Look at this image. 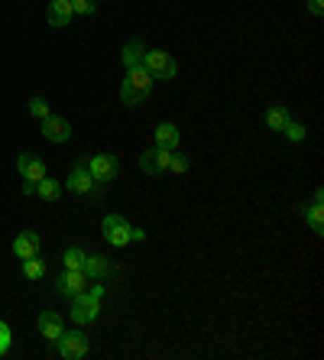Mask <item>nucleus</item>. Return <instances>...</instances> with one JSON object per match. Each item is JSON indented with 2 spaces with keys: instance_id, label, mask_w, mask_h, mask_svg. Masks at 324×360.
I'll use <instances>...</instances> for the list:
<instances>
[{
  "instance_id": "6",
  "label": "nucleus",
  "mask_w": 324,
  "mask_h": 360,
  "mask_svg": "<svg viewBox=\"0 0 324 360\" xmlns=\"http://www.w3.org/2000/svg\"><path fill=\"white\" fill-rule=\"evenodd\" d=\"M101 234L110 247H127L130 243V224H127L120 214H108V218L101 221Z\"/></svg>"
},
{
  "instance_id": "28",
  "label": "nucleus",
  "mask_w": 324,
  "mask_h": 360,
  "mask_svg": "<svg viewBox=\"0 0 324 360\" xmlns=\"http://www.w3.org/2000/svg\"><path fill=\"white\" fill-rule=\"evenodd\" d=\"M146 240V231L143 227H130V243H143Z\"/></svg>"
},
{
  "instance_id": "30",
  "label": "nucleus",
  "mask_w": 324,
  "mask_h": 360,
  "mask_svg": "<svg viewBox=\"0 0 324 360\" xmlns=\"http://www.w3.org/2000/svg\"><path fill=\"white\" fill-rule=\"evenodd\" d=\"M23 195H36V182H23Z\"/></svg>"
},
{
  "instance_id": "1",
  "label": "nucleus",
  "mask_w": 324,
  "mask_h": 360,
  "mask_svg": "<svg viewBox=\"0 0 324 360\" xmlns=\"http://www.w3.org/2000/svg\"><path fill=\"white\" fill-rule=\"evenodd\" d=\"M153 91V75L146 72V68H130L124 78V84H120V98H124V104H130V108H136V104H143V101L150 98Z\"/></svg>"
},
{
  "instance_id": "24",
  "label": "nucleus",
  "mask_w": 324,
  "mask_h": 360,
  "mask_svg": "<svg viewBox=\"0 0 324 360\" xmlns=\"http://www.w3.org/2000/svg\"><path fill=\"white\" fill-rule=\"evenodd\" d=\"M188 166H191L188 156H185V153H179V150H172V156H169V172L182 176V172H188Z\"/></svg>"
},
{
  "instance_id": "4",
  "label": "nucleus",
  "mask_w": 324,
  "mask_h": 360,
  "mask_svg": "<svg viewBox=\"0 0 324 360\" xmlns=\"http://www.w3.org/2000/svg\"><path fill=\"white\" fill-rule=\"evenodd\" d=\"M88 172H91L94 182H114L117 172H120V162H117L114 153H98V156H91L88 160Z\"/></svg>"
},
{
  "instance_id": "3",
  "label": "nucleus",
  "mask_w": 324,
  "mask_h": 360,
  "mask_svg": "<svg viewBox=\"0 0 324 360\" xmlns=\"http://www.w3.org/2000/svg\"><path fill=\"white\" fill-rule=\"evenodd\" d=\"M58 354L65 360H82L84 354H88V347H91V341H88V335L84 331H62V338H58Z\"/></svg>"
},
{
  "instance_id": "10",
  "label": "nucleus",
  "mask_w": 324,
  "mask_h": 360,
  "mask_svg": "<svg viewBox=\"0 0 324 360\" xmlns=\"http://www.w3.org/2000/svg\"><path fill=\"white\" fill-rule=\"evenodd\" d=\"M42 136L49 143H65V140H72V124H68L65 117L49 114V117L42 120Z\"/></svg>"
},
{
  "instance_id": "12",
  "label": "nucleus",
  "mask_w": 324,
  "mask_h": 360,
  "mask_svg": "<svg viewBox=\"0 0 324 360\" xmlns=\"http://www.w3.org/2000/svg\"><path fill=\"white\" fill-rule=\"evenodd\" d=\"M17 169H20V176H23L26 182H39V179H46V162H42L36 153H20Z\"/></svg>"
},
{
  "instance_id": "15",
  "label": "nucleus",
  "mask_w": 324,
  "mask_h": 360,
  "mask_svg": "<svg viewBox=\"0 0 324 360\" xmlns=\"http://www.w3.org/2000/svg\"><path fill=\"white\" fill-rule=\"evenodd\" d=\"M75 17V10H72V0H52L49 4V26H68Z\"/></svg>"
},
{
  "instance_id": "16",
  "label": "nucleus",
  "mask_w": 324,
  "mask_h": 360,
  "mask_svg": "<svg viewBox=\"0 0 324 360\" xmlns=\"http://www.w3.org/2000/svg\"><path fill=\"white\" fill-rule=\"evenodd\" d=\"M143 56H146V46H143L140 39H130L124 46V52H120V62H124V68L130 72V68H140L143 65Z\"/></svg>"
},
{
  "instance_id": "13",
  "label": "nucleus",
  "mask_w": 324,
  "mask_h": 360,
  "mask_svg": "<svg viewBox=\"0 0 324 360\" xmlns=\"http://www.w3.org/2000/svg\"><path fill=\"white\" fill-rule=\"evenodd\" d=\"M39 247H42V237L36 231H20L17 240H13V253L20 260H30V257H39Z\"/></svg>"
},
{
  "instance_id": "17",
  "label": "nucleus",
  "mask_w": 324,
  "mask_h": 360,
  "mask_svg": "<svg viewBox=\"0 0 324 360\" xmlns=\"http://www.w3.org/2000/svg\"><path fill=\"white\" fill-rule=\"evenodd\" d=\"M156 146H162V150H179V127L159 124L156 127Z\"/></svg>"
},
{
  "instance_id": "27",
  "label": "nucleus",
  "mask_w": 324,
  "mask_h": 360,
  "mask_svg": "<svg viewBox=\"0 0 324 360\" xmlns=\"http://www.w3.org/2000/svg\"><path fill=\"white\" fill-rule=\"evenodd\" d=\"M10 344H13V331H10L7 321H0V357L10 351Z\"/></svg>"
},
{
  "instance_id": "25",
  "label": "nucleus",
  "mask_w": 324,
  "mask_h": 360,
  "mask_svg": "<svg viewBox=\"0 0 324 360\" xmlns=\"http://www.w3.org/2000/svg\"><path fill=\"white\" fill-rule=\"evenodd\" d=\"M30 114H33V117H39V120H46L52 114L49 101H46V98H30Z\"/></svg>"
},
{
  "instance_id": "11",
  "label": "nucleus",
  "mask_w": 324,
  "mask_h": 360,
  "mask_svg": "<svg viewBox=\"0 0 324 360\" xmlns=\"http://www.w3.org/2000/svg\"><path fill=\"white\" fill-rule=\"evenodd\" d=\"M82 273L88 279H101V283H104V279L114 273V266H110V257H104V253H88V257H84Z\"/></svg>"
},
{
  "instance_id": "19",
  "label": "nucleus",
  "mask_w": 324,
  "mask_h": 360,
  "mask_svg": "<svg viewBox=\"0 0 324 360\" xmlns=\"http://www.w3.org/2000/svg\"><path fill=\"white\" fill-rule=\"evenodd\" d=\"M292 114L283 108V104H273V108L266 110V127L269 130H276V134H283V127H285V120H289Z\"/></svg>"
},
{
  "instance_id": "22",
  "label": "nucleus",
  "mask_w": 324,
  "mask_h": 360,
  "mask_svg": "<svg viewBox=\"0 0 324 360\" xmlns=\"http://www.w3.org/2000/svg\"><path fill=\"white\" fill-rule=\"evenodd\" d=\"M23 276L26 279H42V276H46V263H42L39 257H30V260H23Z\"/></svg>"
},
{
  "instance_id": "8",
  "label": "nucleus",
  "mask_w": 324,
  "mask_h": 360,
  "mask_svg": "<svg viewBox=\"0 0 324 360\" xmlns=\"http://www.w3.org/2000/svg\"><path fill=\"white\" fill-rule=\"evenodd\" d=\"M56 285L65 299H75V295H82L84 289H88V276H84L82 269H65V273L56 279Z\"/></svg>"
},
{
  "instance_id": "5",
  "label": "nucleus",
  "mask_w": 324,
  "mask_h": 360,
  "mask_svg": "<svg viewBox=\"0 0 324 360\" xmlns=\"http://www.w3.org/2000/svg\"><path fill=\"white\" fill-rule=\"evenodd\" d=\"M98 315H101V299H94L88 292L72 299V321L75 325H91V321H98Z\"/></svg>"
},
{
  "instance_id": "9",
  "label": "nucleus",
  "mask_w": 324,
  "mask_h": 360,
  "mask_svg": "<svg viewBox=\"0 0 324 360\" xmlns=\"http://www.w3.org/2000/svg\"><path fill=\"white\" fill-rule=\"evenodd\" d=\"M94 179H91V172H88V162H75L72 166V172H68V188L75 195H91L94 192Z\"/></svg>"
},
{
  "instance_id": "26",
  "label": "nucleus",
  "mask_w": 324,
  "mask_h": 360,
  "mask_svg": "<svg viewBox=\"0 0 324 360\" xmlns=\"http://www.w3.org/2000/svg\"><path fill=\"white\" fill-rule=\"evenodd\" d=\"M72 10H75V17H91L98 10V0H72Z\"/></svg>"
},
{
  "instance_id": "14",
  "label": "nucleus",
  "mask_w": 324,
  "mask_h": 360,
  "mask_svg": "<svg viewBox=\"0 0 324 360\" xmlns=\"http://www.w3.org/2000/svg\"><path fill=\"white\" fill-rule=\"evenodd\" d=\"M62 331H65L62 315H58V311H42V315H39V335L46 338V341L56 344L58 338H62Z\"/></svg>"
},
{
  "instance_id": "18",
  "label": "nucleus",
  "mask_w": 324,
  "mask_h": 360,
  "mask_svg": "<svg viewBox=\"0 0 324 360\" xmlns=\"http://www.w3.org/2000/svg\"><path fill=\"white\" fill-rule=\"evenodd\" d=\"M36 195H39L42 201H58L62 198V185L56 182V179H39V182H36Z\"/></svg>"
},
{
  "instance_id": "7",
  "label": "nucleus",
  "mask_w": 324,
  "mask_h": 360,
  "mask_svg": "<svg viewBox=\"0 0 324 360\" xmlns=\"http://www.w3.org/2000/svg\"><path fill=\"white\" fill-rule=\"evenodd\" d=\"M169 156H172V150L153 146V150H146L140 156V169L146 176H162V172H169Z\"/></svg>"
},
{
  "instance_id": "23",
  "label": "nucleus",
  "mask_w": 324,
  "mask_h": 360,
  "mask_svg": "<svg viewBox=\"0 0 324 360\" xmlns=\"http://www.w3.org/2000/svg\"><path fill=\"white\" fill-rule=\"evenodd\" d=\"M283 134L289 136L292 143H302L308 130H305V124H302V120H292V117H289V120H285V127H283Z\"/></svg>"
},
{
  "instance_id": "21",
  "label": "nucleus",
  "mask_w": 324,
  "mask_h": 360,
  "mask_svg": "<svg viewBox=\"0 0 324 360\" xmlns=\"http://www.w3.org/2000/svg\"><path fill=\"white\" fill-rule=\"evenodd\" d=\"M84 257H88V253H84L82 247H68L65 257H62V263H65V269H82L84 266Z\"/></svg>"
},
{
  "instance_id": "20",
  "label": "nucleus",
  "mask_w": 324,
  "mask_h": 360,
  "mask_svg": "<svg viewBox=\"0 0 324 360\" xmlns=\"http://www.w3.org/2000/svg\"><path fill=\"white\" fill-rule=\"evenodd\" d=\"M324 205H318V201H311V208L305 211V218H308V227H311V231H315V234H321L324 231Z\"/></svg>"
},
{
  "instance_id": "2",
  "label": "nucleus",
  "mask_w": 324,
  "mask_h": 360,
  "mask_svg": "<svg viewBox=\"0 0 324 360\" xmlns=\"http://www.w3.org/2000/svg\"><path fill=\"white\" fill-rule=\"evenodd\" d=\"M143 68H146L153 78H175V72H179L175 59L162 49H146V56H143Z\"/></svg>"
},
{
  "instance_id": "29",
  "label": "nucleus",
  "mask_w": 324,
  "mask_h": 360,
  "mask_svg": "<svg viewBox=\"0 0 324 360\" xmlns=\"http://www.w3.org/2000/svg\"><path fill=\"white\" fill-rule=\"evenodd\" d=\"M308 10H311L315 17H321V13H324V0H308Z\"/></svg>"
}]
</instances>
